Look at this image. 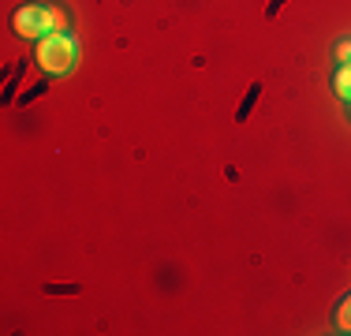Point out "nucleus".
I'll return each mask as SVG.
<instances>
[{
    "instance_id": "2",
    "label": "nucleus",
    "mask_w": 351,
    "mask_h": 336,
    "mask_svg": "<svg viewBox=\"0 0 351 336\" xmlns=\"http://www.w3.org/2000/svg\"><path fill=\"white\" fill-rule=\"evenodd\" d=\"M60 23H64L60 12H49V8L30 4V8H19V12H15L12 27H15L19 38H49V34L60 27Z\"/></svg>"
},
{
    "instance_id": "4",
    "label": "nucleus",
    "mask_w": 351,
    "mask_h": 336,
    "mask_svg": "<svg viewBox=\"0 0 351 336\" xmlns=\"http://www.w3.org/2000/svg\"><path fill=\"white\" fill-rule=\"evenodd\" d=\"M337 325H340L344 333H351V296L340 302V310H337Z\"/></svg>"
},
{
    "instance_id": "3",
    "label": "nucleus",
    "mask_w": 351,
    "mask_h": 336,
    "mask_svg": "<svg viewBox=\"0 0 351 336\" xmlns=\"http://www.w3.org/2000/svg\"><path fill=\"white\" fill-rule=\"evenodd\" d=\"M332 86H337V94H340V97H348V101H351V64H344V67L337 71Z\"/></svg>"
},
{
    "instance_id": "1",
    "label": "nucleus",
    "mask_w": 351,
    "mask_h": 336,
    "mask_svg": "<svg viewBox=\"0 0 351 336\" xmlns=\"http://www.w3.org/2000/svg\"><path fill=\"white\" fill-rule=\"evenodd\" d=\"M38 64H41V71H49V75L71 71V64H75V38H68V34H49V38H41L38 41Z\"/></svg>"
},
{
    "instance_id": "5",
    "label": "nucleus",
    "mask_w": 351,
    "mask_h": 336,
    "mask_svg": "<svg viewBox=\"0 0 351 336\" xmlns=\"http://www.w3.org/2000/svg\"><path fill=\"white\" fill-rule=\"evenodd\" d=\"M337 56H340L344 64H351V41H340V45H337Z\"/></svg>"
}]
</instances>
